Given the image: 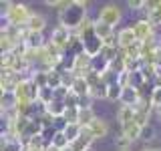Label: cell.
Wrapping results in <instances>:
<instances>
[{
	"label": "cell",
	"mask_w": 161,
	"mask_h": 151,
	"mask_svg": "<svg viewBox=\"0 0 161 151\" xmlns=\"http://www.w3.org/2000/svg\"><path fill=\"white\" fill-rule=\"evenodd\" d=\"M75 34H73V30L70 28H67V26H63V24H58L57 28L53 30V32H50V40L48 42H53L54 47H58L60 50H67V47L70 44V38H73Z\"/></svg>",
	"instance_id": "obj_5"
},
{
	"label": "cell",
	"mask_w": 161,
	"mask_h": 151,
	"mask_svg": "<svg viewBox=\"0 0 161 151\" xmlns=\"http://www.w3.org/2000/svg\"><path fill=\"white\" fill-rule=\"evenodd\" d=\"M70 91H73L77 97H91V85L85 77H77V81H75V85H73Z\"/></svg>",
	"instance_id": "obj_19"
},
{
	"label": "cell",
	"mask_w": 161,
	"mask_h": 151,
	"mask_svg": "<svg viewBox=\"0 0 161 151\" xmlns=\"http://www.w3.org/2000/svg\"><path fill=\"white\" fill-rule=\"evenodd\" d=\"M107 89H109V85L105 83L103 79H101L97 85H93V87H91V97H97V99H107Z\"/></svg>",
	"instance_id": "obj_24"
},
{
	"label": "cell",
	"mask_w": 161,
	"mask_h": 151,
	"mask_svg": "<svg viewBox=\"0 0 161 151\" xmlns=\"http://www.w3.org/2000/svg\"><path fill=\"white\" fill-rule=\"evenodd\" d=\"M155 151H161V149H155Z\"/></svg>",
	"instance_id": "obj_37"
},
{
	"label": "cell",
	"mask_w": 161,
	"mask_h": 151,
	"mask_svg": "<svg viewBox=\"0 0 161 151\" xmlns=\"http://www.w3.org/2000/svg\"><path fill=\"white\" fill-rule=\"evenodd\" d=\"M44 151H60V149H57V147H53V145H48V147H44Z\"/></svg>",
	"instance_id": "obj_33"
},
{
	"label": "cell",
	"mask_w": 161,
	"mask_h": 151,
	"mask_svg": "<svg viewBox=\"0 0 161 151\" xmlns=\"http://www.w3.org/2000/svg\"><path fill=\"white\" fill-rule=\"evenodd\" d=\"M70 70H73L77 77H85V75L91 70V57L85 54V53L73 57V59H70Z\"/></svg>",
	"instance_id": "obj_6"
},
{
	"label": "cell",
	"mask_w": 161,
	"mask_h": 151,
	"mask_svg": "<svg viewBox=\"0 0 161 151\" xmlns=\"http://www.w3.org/2000/svg\"><path fill=\"white\" fill-rule=\"evenodd\" d=\"M97 119V115H95V111L93 107H85V109H79V119H77V123L80 125L83 129H87L91 127V123Z\"/></svg>",
	"instance_id": "obj_18"
},
{
	"label": "cell",
	"mask_w": 161,
	"mask_h": 151,
	"mask_svg": "<svg viewBox=\"0 0 161 151\" xmlns=\"http://www.w3.org/2000/svg\"><path fill=\"white\" fill-rule=\"evenodd\" d=\"M139 101H141L139 89H135V87L123 89V95H121V103H123V105H127V107H135Z\"/></svg>",
	"instance_id": "obj_15"
},
{
	"label": "cell",
	"mask_w": 161,
	"mask_h": 151,
	"mask_svg": "<svg viewBox=\"0 0 161 151\" xmlns=\"http://www.w3.org/2000/svg\"><path fill=\"white\" fill-rule=\"evenodd\" d=\"M151 105H153V109H159L161 107V87H155L153 85V93H151Z\"/></svg>",
	"instance_id": "obj_28"
},
{
	"label": "cell",
	"mask_w": 161,
	"mask_h": 151,
	"mask_svg": "<svg viewBox=\"0 0 161 151\" xmlns=\"http://www.w3.org/2000/svg\"><path fill=\"white\" fill-rule=\"evenodd\" d=\"M77 119H79V107H67V111L63 115V121L64 123H77Z\"/></svg>",
	"instance_id": "obj_27"
},
{
	"label": "cell",
	"mask_w": 161,
	"mask_h": 151,
	"mask_svg": "<svg viewBox=\"0 0 161 151\" xmlns=\"http://www.w3.org/2000/svg\"><path fill=\"white\" fill-rule=\"evenodd\" d=\"M121 18H123V12H121V8L117 4H105V6L99 10L97 20H101V22H105V24H109V26L115 28L121 22Z\"/></svg>",
	"instance_id": "obj_4"
},
{
	"label": "cell",
	"mask_w": 161,
	"mask_h": 151,
	"mask_svg": "<svg viewBox=\"0 0 161 151\" xmlns=\"http://www.w3.org/2000/svg\"><path fill=\"white\" fill-rule=\"evenodd\" d=\"M127 151H129V149H127Z\"/></svg>",
	"instance_id": "obj_39"
},
{
	"label": "cell",
	"mask_w": 161,
	"mask_h": 151,
	"mask_svg": "<svg viewBox=\"0 0 161 151\" xmlns=\"http://www.w3.org/2000/svg\"><path fill=\"white\" fill-rule=\"evenodd\" d=\"M157 64H161V53H159V63H157Z\"/></svg>",
	"instance_id": "obj_36"
},
{
	"label": "cell",
	"mask_w": 161,
	"mask_h": 151,
	"mask_svg": "<svg viewBox=\"0 0 161 151\" xmlns=\"http://www.w3.org/2000/svg\"><path fill=\"white\" fill-rule=\"evenodd\" d=\"M153 24L149 22L147 18H141V20H137V22H133V30H135V36H137V40L139 42H145L147 38H151L153 36Z\"/></svg>",
	"instance_id": "obj_8"
},
{
	"label": "cell",
	"mask_w": 161,
	"mask_h": 151,
	"mask_svg": "<svg viewBox=\"0 0 161 151\" xmlns=\"http://www.w3.org/2000/svg\"><path fill=\"white\" fill-rule=\"evenodd\" d=\"M60 129H63L64 137H67V139L70 141V143H73L75 139H79V135L83 133V127H80L79 123H64V125H63Z\"/></svg>",
	"instance_id": "obj_21"
},
{
	"label": "cell",
	"mask_w": 161,
	"mask_h": 151,
	"mask_svg": "<svg viewBox=\"0 0 161 151\" xmlns=\"http://www.w3.org/2000/svg\"><path fill=\"white\" fill-rule=\"evenodd\" d=\"M147 20L153 26H161V0H153V2H147Z\"/></svg>",
	"instance_id": "obj_12"
},
{
	"label": "cell",
	"mask_w": 161,
	"mask_h": 151,
	"mask_svg": "<svg viewBox=\"0 0 161 151\" xmlns=\"http://www.w3.org/2000/svg\"><path fill=\"white\" fill-rule=\"evenodd\" d=\"M153 137V127H143V131H141V139H151Z\"/></svg>",
	"instance_id": "obj_32"
},
{
	"label": "cell",
	"mask_w": 161,
	"mask_h": 151,
	"mask_svg": "<svg viewBox=\"0 0 161 151\" xmlns=\"http://www.w3.org/2000/svg\"><path fill=\"white\" fill-rule=\"evenodd\" d=\"M155 113H157V117H159V121H161V107H159V109H155Z\"/></svg>",
	"instance_id": "obj_34"
},
{
	"label": "cell",
	"mask_w": 161,
	"mask_h": 151,
	"mask_svg": "<svg viewBox=\"0 0 161 151\" xmlns=\"http://www.w3.org/2000/svg\"><path fill=\"white\" fill-rule=\"evenodd\" d=\"M93 135H91V131L89 129H83V133L79 135V139H75L73 143L69 145V149L70 151H89L91 149V145H93Z\"/></svg>",
	"instance_id": "obj_10"
},
{
	"label": "cell",
	"mask_w": 161,
	"mask_h": 151,
	"mask_svg": "<svg viewBox=\"0 0 161 151\" xmlns=\"http://www.w3.org/2000/svg\"><path fill=\"white\" fill-rule=\"evenodd\" d=\"M32 16V12H30V8L26 4L22 2H12V6H10L6 12H4V18H6V24L4 26H16V28H26L28 20Z\"/></svg>",
	"instance_id": "obj_1"
},
{
	"label": "cell",
	"mask_w": 161,
	"mask_h": 151,
	"mask_svg": "<svg viewBox=\"0 0 161 151\" xmlns=\"http://www.w3.org/2000/svg\"><path fill=\"white\" fill-rule=\"evenodd\" d=\"M69 145H70V141L64 137L63 129H58V131H57V135H54V139H53V147H57V149L63 151V149H67Z\"/></svg>",
	"instance_id": "obj_26"
},
{
	"label": "cell",
	"mask_w": 161,
	"mask_h": 151,
	"mask_svg": "<svg viewBox=\"0 0 161 151\" xmlns=\"http://www.w3.org/2000/svg\"><path fill=\"white\" fill-rule=\"evenodd\" d=\"M135 42H139V40H137V36H135L133 26H125V28L117 30V44H119L121 50H127L129 47H133Z\"/></svg>",
	"instance_id": "obj_7"
},
{
	"label": "cell",
	"mask_w": 161,
	"mask_h": 151,
	"mask_svg": "<svg viewBox=\"0 0 161 151\" xmlns=\"http://www.w3.org/2000/svg\"><path fill=\"white\" fill-rule=\"evenodd\" d=\"M95 34L105 42L107 38H111L115 34V28L109 26V24H105V22H101V20H95Z\"/></svg>",
	"instance_id": "obj_20"
},
{
	"label": "cell",
	"mask_w": 161,
	"mask_h": 151,
	"mask_svg": "<svg viewBox=\"0 0 161 151\" xmlns=\"http://www.w3.org/2000/svg\"><path fill=\"white\" fill-rule=\"evenodd\" d=\"M85 18H87V8L79 6L75 0L70 2V6L67 10H63V12H60V24H63V26H67V28H70L73 32L80 26V24H83Z\"/></svg>",
	"instance_id": "obj_2"
},
{
	"label": "cell",
	"mask_w": 161,
	"mask_h": 151,
	"mask_svg": "<svg viewBox=\"0 0 161 151\" xmlns=\"http://www.w3.org/2000/svg\"><path fill=\"white\" fill-rule=\"evenodd\" d=\"M129 8L131 10H141V8H145V6H147V2H145V0H135V2H133V0H129Z\"/></svg>",
	"instance_id": "obj_31"
},
{
	"label": "cell",
	"mask_w": 161,
	"mask_h": 151,
	"mask_svg": "<svg viewBox=\"0 0 161 151\" xmlns=\"http://www.w3.org/2000/svg\"><path fill=\"white\" fill-rule=\"evenodd\" d=\"M79 99H80V97H77V95L70 91V93L67 95V99H64L63 103H64V107H79Z\"/></svg>",
	"instance_id": "obj_29"
},
{
	"label": "cell",
	"mask_w": 161,
	"mask_h": 151,
	"mask_svg": "<svg viewBox=\"0 0 161 151\" xmlns=\"http://www.w3.org/2000/svg\"><path fill=\"white\" fill-rule=\"evenodd\" d=\"M89 151H95V149H89Z\"/></svg>",
	"instance_id": "obj_38"
},
{
	"label": "cell",
	"mask_w": 161,
	"mask_h": 151,
	"mask_svg": "<svg viewBox=\"0 0 161 151\" xmlns=\"http://www.w3.org/2000/svg\"><path fill=\"white\" fill-rule=\"evenodd\" d=\"M121 95H123V87H121L119 83H113V85H109V89H107V99L109 101H121Z\"/></svg>",
	"instance_id": "obj_25"
},
{
	"label": "cell",
	"mask_w": 161,
	"mask_h": 151,
	"mask_svg": "<svg viewBox=\"0 0 161 151\" xmlns=\"http://www.w3.org/2000/svg\"><path fill=\"white\" fill-rule=\"evenodd\" d=\"M14 101L16 103H36L38 101V87L30 79H22L14 89Z\"/></svg>",
	"instance_id": "obj_3"
},
{
	"label": "cell",
	"mask_w": 161,
	"mask_h": 151,
	"mask_svg": "<svg viewBox=\"0 0 161 151\" xmlns=\"http://www.w3.org/2000/svg\"><path fill=\"white\" fill-rule=\"evenodd\" d=\"M64 111H67V107H64V103H63V101H58V99H54L50 105H47V107H44V113L50 115L53 119H63Z\"/></svg>",
	"instance_id": "obj_17"
},
{
	"label": "cell",
	"mask_w": 161,
	"mask_h": 151,
	"mask_svg": "<svg viewBox=\"0 0 161 151\" xmlns=\"http://www.w3.org/2000/svg\"><path fill=\"white\" fill-rule=\"evenodd\" d=\"M47 4H48V6H53V8H58L60 12H63V10H67V8L70 6L69 0H63V2H58V0H48Z\"/></svg>",
	"instance_id": "obj_30"
},
{
	"label": "cell",
	"mask_w": 161,
	"mask_h": 151,
	"mask_svg": "<svg viewBox=\"0 0 161 151\" xmlns=\"http://www.w3.org/2000/svg\"><path fill=\"white\" fill-rule=\"evenodd\" d=\"M91 131V135H93V139H103V137H107V133H109V123L105 119H101L97 117L91 123V127H87Z\"/></svg>",
	"instance_id": "obj_14"
},
{
	"label": "cell",
	"mask_w": 161,
	"mask_h": 151,
	"mask_svg": "<svg viewBox=\"0 0 161 151\" xmlns=\"http://www.w3.org/2000/svg\"><path fill=\"white\" fill-rule=\"evenodd\" d=\"M53 101H54V89H50V87L38 89V101L36 103H40L42 107H47V105H50Z\"/></svg>",
	"instance_id": "obj_23"
},
{
	"label": "cell",
	"mask_w": 161,
	"mask_h": 151,
	"mask_svg": "<svg viewBox=\"0 0 161 151\" xmlns=\"http://www.w3.org/2000/svg\"><path fill=\"white\" fill-rule=\"evenodd\" d=\"M44 28H47V18L38 12H32V16H30L28 24H26V30L28 32H42Z\"/></svg>",
	"instance_id": "obj_16"
},
{
	"label": "cell",
	"mask_w": 161,
	"mask_h": 151,
	"mask_svg": "<svg viewBox=\"0 0 161 151\" xmlns=\"http://www.w3.org/2000/svg\"><path fill=\"white\" fill-rule=\"evenodd\" d=\"M22 42L26 44L28 50H40V48L47 47L42 32H28V30H26V34H24V40H22Z\"/></svg>",
	"instance_id": "obj_11"
},
{
	"label": "cell",
	"mask_w": 161,
	"mask_h": 151,
	"mask_svg": "<svg viewBox=\"0 0 161 151\" xmlns=\"http://www.w3.org/2000/svg\"><path fill=\"white\" fill-rule=\"evenodd\" d=\"M141 131H143V127H141L137 121H131V123H127V125H121V135L127 137L131 143L141 139Z\"/></svg>",
	"instance_id": "obj_13"
},
{
	"label": "cell",
	"mask_w": 161,
	"mask_h": 151,
	"mask_svg": "<svg viewBox=\"0 0 161 151\" xmlns=\"http://www.w3.org/2000/svg\"><path fill=\"white\" fill-rule=\"evenodd\" d=\"M117 119L121 125H127L131 121H135V107H127V105H121L117 111Z\"/></svg>",
	"instance_id": "obj_22"
},
{
	"label": "cell",
	"mask_w": 161,
	"mask_h": 151,
	"mask_svg": "<svg viewBox=\"0 0 161 151\" xmlns=\"http://www.w3.org/2000/svg\"><path fill=\"white\" fill-rule=\"evenodd\" d=\"M2 151H26V145L20 137L6 131V133H2Z\"/></svg>",
	"instance_id": "obj_9"
},
{
	"label": "cell",
	"mask_w": 161,
	"mask_h": 151,
	"mask_svg": "<svg viewBox=\"0 0 161 151\" xmlns=\"http://www.w3.org/2000/svg\"><path fill=\"white\" fill-rule=\"evenodd\" d=\"M141 151H155V149H141Z\"/></svg>",
	"instance_id": "obj_35"
}]
</instances>
